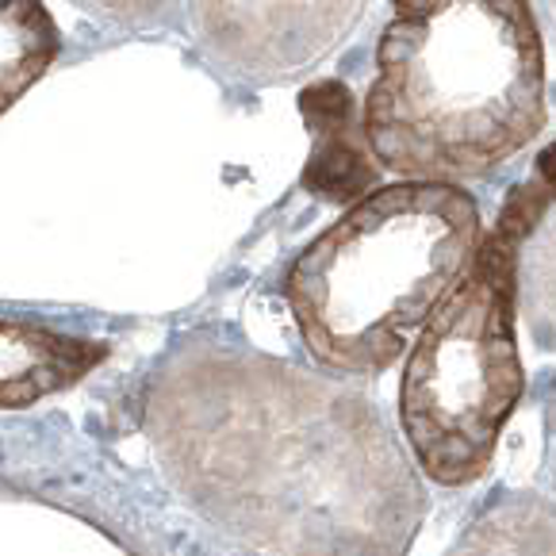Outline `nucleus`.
Returning a JSON list of instances; mask_svg holds the SVG:
<instances>
[{
  "mask_svg": "<svg viewBox=\"0 0 556 556\" xmlns=\"http://www.w3.org/2000/svg\"><path fill=\"white\" fill-rule=\"evenodd\" d=\"M476 238V204L450 185L415 180L365 197L288 277L307 345L334 368H384L468 273Z\"/></svg>",
  "mask_w": 556,
  "mask_h": 556,
  "instance_id": "2",
  "label": "nucleus"
},
{
  "mask_svg": "<svg viewBox=\"0 0 556 556\" xmlns=\"http://www.w3.org/2000/svg\"><path fill=\"white\" fill-rule=\"evenodd\" d=\"M303 115L312 119V127L319 135L345 131V123H350V89L338 81H319L315 89L303 92Z\"/></svg>",
  "mask_w": 556,
  "mask_h": 556,
  "instance_id": "5",
  "label": "nucleus"
},
{
  "mask_svg": "<svg viewBox=\"0 0 556 556\" xmlns=\"http://www.w3.org/2000/svg\"><path fill=\"white\" fill-rule=\"evenodd\" d=\"M533 177H538L541 185L556 197V147H548L545 154L538 157V173H533Z\"/></svg>",
  "mask_w": 556,
  "mask_h": 556,
  "instance_id": "6",
  "label": "nucleus"
},
{
  "mask_svg": "<svg viewBox=\"0 0 556 556\" xmlns=\"http://www.w3.org/2000/svg\"><path fill=\"white\" fill-rule=\"evenodd\" d=\"M377 169L368 162L365 150H357L345 131H334V135H323V147L319 154L312 157L307 165V185L315 192H323L327 200H350L357 192H365L372 185Z\"/></svg>",
  "mask_w": 556,
  "mask_h": 556,
  "instance_id": "4",
  "label": "nucleus"
},
{
  "mask_svg": "<svg viewBox=\"0 0 556 556\" xmlns=\"http://www.w3.org/2000/svg\"><path fill=\"white\" fill-rule=\"evenodd\" d=\"M377 70L365 100L368 147L422 185L488 173L545 123L538 27L515 0L403 4Z\"/></svg>",
  "mask_w": 556,
  "mask_h": 556,
  "instance_id": "1",
  "label": "nucleus"
},
{
  "mask_svg": "<svg viewBox=\"0 0 556 556\" xmlns=\"http://www.w3.org/2000/svg\"><path fill=\"white\" fill-rule=\"evenodd\" d=\"M526 230H500L472 257L403 372V430L422 468L442 483L476 480L495 457L526 388L515 345V254Z\"/></svg>",
  "mask_w": 556,
  "mask_h": 556,
  "instance_id": "3",
  "label": "nucleus"
}]
</instances>
